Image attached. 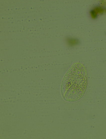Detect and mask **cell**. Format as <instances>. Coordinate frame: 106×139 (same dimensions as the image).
Here are the masks:
<instances>
[{
  "mask_svg": "<svg viewBox=\"0 0 106 139\" xmlns=\"http://www.w3.org/2000/svg\"><path fill=\"white\" fill-rule=\"evenodd\" d=\"M88 85V73L79 62L74 63L62 80V95L64 100L75 102L83 97Z\"/></svg>",
  "mask_w": 106,
  "mask_h": 139,
  "instance_id": "obj_1",
  "label": "cell"
},
{
  "mask_svg": "<svg viewBox=\"0 0 106 139\" xmlns=\"http://www.w3.org/2000/svg\"><path fill=\"white\" fill-rule=\"evenodd\" d=\"M92 10L96 13V14H101L105 11V8H104L103 7L100 6V5H97V6L94 7Z\"/></svg>",
  "mask_w": 106,
  "mask_h": 139,
  "instance_id": "obj_2",
  "label": "cell"
},
{
  "mask_svg": "<svg viewBox=\"0 0 106 139\" xmlns=\"http://www.w3.org/2000/svg\"><path fill=\"white\" fill-rule=\"evenodd\" d=\"M67 41L69 45L70 46L75 45L78 44L79 42L78 39L74 38H70V37H68L67 38Z\"/></svg>",
  "mask_w": 106,
  "mask_h": 139,
  "instance_id": "obj_3",
  "label": "cell"
},
{
  "mask_svg": "<svg viewBox=\"0 0 106 139\" xmlns=\"http://www.w3.org/2000/svg\"><path fill=\"white\" fill-rule=\"evenodd\" d=\"M90 15H91V16H92V18H93V19L96 18V17H97V15L96 14V13L94 12V11L92 10V9L91 11H90Z\"/></svg>",
  "mask_w": 106,
  "mask_h": 139,
  "instance_id": "obj_4",
  "label": "cell"
}]
</instances>
